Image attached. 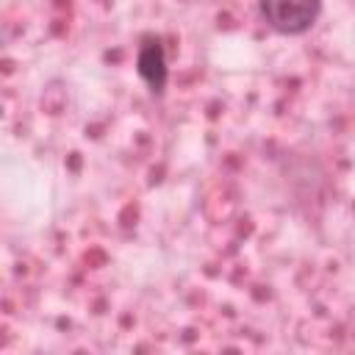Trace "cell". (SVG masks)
Instances as JSON below:
<instances>
[{
	"instance_id": "1",
	"label": "cell",
	"mask_w": 355,
	"mask_h": 355,
	"mask_svg": "<svg viewBox=\"0 0 355 355\" xmlns=\"http://www.w3.org/2000/svg\"><path fill=\"white\" fill-rule=\"evenodd\" d=\"M261 19L277 36H305L322 14V0H258Z\"/></svg>"
},
{
	"instance_id": "2",
	"label": "cell",
	"mask_w": 355,
	"mask_h": 355,
	"mask_svg": "<svg viewBox=\"0 0 355 355\" xmlns=\"http://www.w3.org/2000/svg\"><path fill=\"white\" fill-rule=\"evenodd\" d=\"M136 72L144 80V86L150 89V94L161 97L169 80V64H166V47L161 42V36L155 33H144L136 50Z\"/></svg>"
}]
</instances>
